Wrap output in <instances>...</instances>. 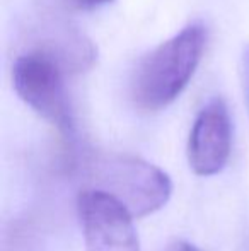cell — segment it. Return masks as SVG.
Listing matches in <instances>:
<instances>
[{
  "mask_svg": "<svg viewBox=\"0 0 249 251\" xmlns=\"http://www.w3.org/2000/svg\"><path fill=\"white\" fill-rule=\"evenodd\" d=\"M68 53L55 47H38L23 53L12 65L17 96L62 135L73 133V115L67 93L65 74L72 63Z\"/></svg>",
  "mask_w": 249,
  "mask_h": 251,
  "instance_id": "7a4b0ae2",
  "label": "cell"
},
{
  "mask_svg": "<svg viewBox=\"0 0 249 251\" xmlns=\"http://www.w3.org/2000/svg\"><path fill=\"white\" fill-rule=\"evenodd\" d=\"M206 38V27L202 23H191L147 53L130 79V98L135 108L156 113L173 104L195 75Z\"/></svg>",
  "mask_w": 249,
  "mask_h": 251,
  "instance_id": "6da1fadb",
  "label": "cell"
},
{
  "mask_svg": "<svg viewBox=\"0 0 249 251\" xmlns=\"http://www.w3.org/2000/svg\"><path fill=\"white\" fill-rule=\"evenodd\" d=\"M77 208L86 251H140L132 214L110 193L84 190Z\"/></svg>",
  "mask_w": 249,
  "mask_h": 251,
  "instance_id": "277c9868",
  "label": "cell"
},
{
  "mask_svg": "<svg viewBox=\"0 0 249 251\" xmlns=\"http://www.w3.org/2000/svg\"><path fill=\"white\" fill-rule=\"evenodd\" d=\"M239 77H241V87H243L244 101L249 113V43L244 45L243 53L239 60Z\"/></svg>",
  "mask_w": 249,
  "mask_h": 251,
  "instance_id": "8992f818",
  "label": "cell"
},
{
  "mask_svg": "<svg viewBox=\"0 0 249 251\" xmlns=\"http://www.w3.org/2000/svg\"><path fill=\"white\" fill-rule=\"evenodd\" d=\"M72 9L77 10H96L99 7L110 5L114 0H65Z\"/></svg>",
  "mask_w": 249,
  "mask_h": 251,
  "instance_id": "52a82bcc",
  "label": "cell"
},
{
  "mask_svg": "<svg viewBox=\"0 0 249 251\" xmlns=\"http://www.w3.org/2000/svg\"><path fill=\"white\" fill-rule=\"evenodd\" d=\"M86 171L94 183L92 188L110 193L133 219L162 208L173 192V183L162 169L133 155H91Z\"/></svg>",
  "mask_w": 249,
  "mask_h": 251,
  "instance_id": "3957f363",
  "label": "cell"
},
{
  "mask_svg": "<svg viewBox=\"0 0 249 251\" xmlns=\"http://www.w3.org/2000/svg\"><path fill=\"white\" fill-rule=\"evenodd\" d=\"M232 149V123L222 98H213L200 109L188 137V164L196 176L219 175Z\"/></svg>",
  "mask_w": 249,
  "mask_h": 251,
  "instance_id": "5b68a950",
  "label": "cell"
},
{
  "mask_svg": "<svg viewBox=\"0 0 249 251\" xmlns=\"http://www.w3.org/2000/svg\"><path fill=\"white\" fill-rule=\"evenodd\" d=\"M164 251H202L200 248H196L193 243L186 241V239H173L166 245Z\"/></svg>",
  "mask_w": 249,
  "mask_h": 251,
  "instance_id": "ba28073f",
  "label": "cell"
}]
</instances>
